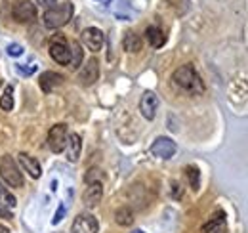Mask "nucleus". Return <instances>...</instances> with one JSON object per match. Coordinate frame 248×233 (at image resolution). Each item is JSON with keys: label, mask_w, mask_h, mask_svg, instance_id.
<instances>
[{"label": "nucleus", "mask_w": 248, "mask_h": 233, "mask_svg": "<svg viewBox=\"0 0 248 233\" xmlns=\"http://www.w3.org/2000/svg\"><path fill=\"white\" fill-rule=\"evenodd\" d=\"M172 81L176 86H180L182 90H186L189 94H202L204 92V84L201 81V77L197 75L193 65H182L174 71Z\"/></svg>", "instance_id": "nucleus-1"}, {"label": "nucleus", "mask_w": 248, "mask_h": 233, "mask_svg": "<svg viewBox=\"0 0 248 233\" xmlns=\"http://www.w3.org/2000/svg\"><path fill=\"white\" fill-rule=\"evenodd\" d=\"M73 12H75V8H73L71 2H63V4L54 6V8H48L44 12V17H42L44 19V25L48 29H60V27L67 25L71 21Z\"/></svg>", "instance_id": "nucleus-2"}, {"label": "nucleus", "mask_w": 248, "mask_h": 233, "mask_svg": "<svg viewBox=\"0 0 248 233\" xmlns=\"http://www.w3.org/2000/svg\"><path fill=\"white\" fill-rule=\"evenodd\" d=\"M0 178L10 187H23V174L19 172L14 157H10V155H4L0 159Z\"/></svg>", "instance_id": "nucleus-3"}, {"label": "nucleus", "mask_w": 248, "mask_h": 233, "mask_svg": "<svg viewBox=\"0 0 248 233\" xmlns=\"http://www.w3.org/2000/svg\"><path fill=\"white\" fill-rule=\"evenodd\" d=\"M50 56L60 65H69L71 61V46L63 34H54L50 40Z\"/></svg>", "instance_id": "nucleus-4"}, {"label": "nucleus", "mask_w": 248, "mask_h": 233, "mask_svg": "<svg viewBox=\"0 0 248 233\" xmlns=\"http://www.w3.org/2000/svg\"><path fill=\"white\" fill-rule=\"evenodd\" d=\"M67 138H69L67 126L63 122L54 124L50 128V132H48V146H50V149L54 153H62V151H65V147H67Z\"/></svg>", "instance_id": "nucleus-5"}, {"label": "nucleus", "mask_w": 248, "mask_h": 233, "mask_svg": "<svg viewBox=\"0 0 248 233\" xmlns=\"http://www.w3.org/2000/svg\"><path fill=\"white\" fill-rule=\"evenodd\" d=\"M12 16L19 23H31L32 19L36 17V6L32 4L31 0H19V2L14 4Z\"/></svg>", "instance_id": "nucleus-6"}, {"label": "nucleus", "mask_w": 248, "mask_h": 233, "mask_svg": "<svg viewBox=\"0 0 248 233\" xmlns=\"http://www.w3.org/2000/svg\"><path fill=\"white\" fill-rule=\"evenodd\" d=\"M176 144L170 140V138H166V136H160V138H156L155 142H153V146H151V153L158 157V159H172L174 155H176Z\"/></svg>", "instance_id": "nucleus-7"}, {"label": "nucleus", "mask_w": 248, "mask_h": 233, "mask_svg": "<svg viewBox=\"0 0 248 233\" xmlns=\"http://www.w3.org/2000/svg\"><path fill=\"white\" fill-rule=\"evenodd\" d=\"M97 230H99V224L95 216L86 214V212L78 214L73 222V233H97Z\"/></svg>", "instance_id": "nucleus-8"}, {"label": "nucleus", "mask_w": 248, "mask_h": 233, "mask_svg": "<svg viewBox=\"0 0 248 233\" xmlns=\"http://www.w3.org/2000/svg\"><path fill=\"white\" fill-rule=\"evenodd\" d=\"M103 40H105V36L97 27H88L82 31V42L92 52H99L103 48Z\"/></svg>", "instance_id": "nucleus-9"}, {"label": "nucleus", "mask_w": 248, "mask_h": 233, "mask_svg": "<svg viewBox=\"0 0 248 233\" xmlns=\"http://www.w3.org/2000/svg\"><path fill=\"white\" fill-rule=\"evenodd\" d=\"M158 109V98L155 92H143L141 100H140V111L147 120H153Z\"/></svg>", "instance_id": "nucleus-10"}, {"label": "nucleus", "mask_w": 248, "mask_h": 233, "mask_svg": "<svg viewBox=\"0 0 248 233\" xmlns=\"http://www.w3.org/2000/svg\"><path fill=\"white\" fill-rule=\"evenodd\" d=\"M78 79H80V83H82L84 86H92L93 83L99 79V63H97V59L92 58L86 61V65L82 67Z\"/></svg>", "instance_id": "nucleus-11"}, {"label": "nucleus", "mask_w": 248, "mask_h": 233, "mask_svg": "<svg viewBox=\"0 0 248 233\" xmlns=\"http://www.w3.org/2000/svg\"><path fill=\"white\" fill-rule=\"evenodd\" d=\"M101 197H103V185L101 183H88V187L82 193V203L88 208H93L101 203Z\"/></svg>", "instance_id": "nucleus-12"}, {"label": "nucleus", "mask_w": 248, "mask_h": 233, "mask_svg": "<svg viewBox=\"0 0 248 233\" xmlns=\"http://www.w3.org/2000/svg\"><path fill=\"white\" fill-rule=\"evenodd\" d=\"M202 233H227V222H225V214L219 210L216 212L204 226H202Z\"/></svg>", "instance_id": "nucleus-13"}, {"label": "nucleus", "mask_w": 248, "mask_h": 233, "mask_svg": "<svg viewBox=\"0 0 248 233\" xmlns=\"http://www.w3.org/2000/svg\"><path fill=\"white\" fill-rule=\"evenodd\" d=\"M17 157H19V163H21L23 170L29 172L31 178H40V176H42V168H40L38 159H34V157H31L29 153H23V151H21Z\"/></svg>", "instance_id": "nucleus-14"}, {"label": "nucleus", "mask_w": 248, "mask_h": 233, "mask_svg": "<svg viewBox=\"0 0 248 233\" xmlns=\"http://www.w3.org/2000/svg\"><path fill=\"white\" fill-rule=\"evenodd\" d=\"M80 149H82V140H80V136H78V134H69L65 151H67V159H69L71 163H77V161H78Z\"/></svg>", "instance_id": "nucleus-15"}, {"label": "nucleus", "mask_w": 248, "mask_h": 233, "mask_svg": "<svg viewBox=\"0 0 248 233\" xmlns=\"http://www.w3.org/2000/svg\"><path fill=\"white\" fill-rule=\"evenodd\" d=\"M38 83H40V88H42L44 92H52L54 88H58L63 83V75L54 73V71H46V73L40 75Z\"/></svg>", "instance_id": "nucleus-16"}, {"label": "nucleus", "mask_w": 248, "mask_h": 233, "mask_svg": "<svg viewBox=\"0 0 248 233\" xmlns=\"http://www.w3.org/2000/svg\"><path fill=\"white\" fill-rule=\"evenodd\" d=\"M145 36H147V42H149L153 48H160V46H164V42H166V34H164V31L160 29V27H147Z\"/></svg>", "instance_id": "nucleus-17"}, {"label": "nucleus", "mask_w": 248, "mask_h": 233, "mask_svg": "<svg viewBox=\"0 0 248 233\" xmlns=\"http://www.w3.org/2000/svg\"><path fill=\"white\" fill-rule=\"evenodd\" d=\"M123 46H124V50H126V52L136 54V52H140V50H141V38H140L136 33L128 31V33L124 34Z\"/></svg>", "instance_id": "nucleus-18"}, {"label": "nucleus", "mask_w": 248, "mask_h": 233, "mask_svg": "<svg viewBox=\"0 0 248 233\" xmlns=\"http://www.w3.org/2000/svg\"><path fill=\"white\" fill-rule=\"evenodd\" d=\"M115 222L123 228H128L134 224V212L128 208V206H121L117 212H115Z\"/></svg>", "instance_id": "nucleus-19"}, {"label": "nucleus", "mask_w": 248, "mask_h": 233, "mask_svg": "<svg viewBox=\"0 0 248 233\" xmlns=\"http://www.w3.org/2000/svg\"><path fill=\"white\" fill-rule=\"evenodd\" d=\"M82 65V48L78 42H71V61H69V69H78Z\"/></svg>", "instance_id": "nucleus-20"}, {"label": "nucleus", "mask_w": 248, "mask_h": 233, "mask_svg": "<svg viewBox=\"0 0 248 233\" xmlns=\"http://www.w3.org/2000/svg\"><path fill=\"white\" fill-rule=\"evenodd\" d=\"M17 204V201H16V197L8 191V187L0 182V206H6V208H14Z\"/></svg>", "instance_id": "nucleus-21"}, {"label": "nucleus", "mask_w": 248, "mask_h": 233, "mask_svg": "<svg viewBox=\"0 0 248 233\" xmlns=\"http://www.w3.org/2000/svg\"><path fill=\"white\" fill-rule=\"evenodd\" d=\"M0 107L4 111H12L14 109V88L12 86H6L2 98H0Z\"/></svg>", "instance_id": "nucleus-22"}, {"label": "nucleus", "mask_w": 248, "mask_h": 233, "mask_svg": "<svg viewBox=\"0 0 248 233\" xmlns=\"http://www.w3.org/2000/svg\"><path fill=\"white\" fill-rule=\"evenodd\" d=\"M186 176L187 180H189V185H191V189H199V185H201V174H199V168L197 166H187L186 168Z\"/></svg>", "instance_id": "nucleus-23"}, {"label": "nucleus", "mask_w": 248, "mask_h": 233, "mask_svg": "<svg viewBox=\"0 0 248 233\" xmlns=\"http://www.w3.org/2000/svg\"><path fill=\"white\" fill-rule=\"evenodd\" d=\"M101 180H103V172L99 168H92V170H88V174L84 176L86 183H101Z\"/></svg>", "instance_id": "nucleus-24"}, {"label": "nucleus", "mask_w": 248, "mask_h": 233, "mask_svg": "<svg viewBox=\"0 0 248 233\" xmlns=\"http://www.w3.org/2000/svg\"><path fill=\"white\" fill-rule=\"evenodd\" d=\"M6 50H8V54H10V56H14V58H16V56H21V54H23V48H21L19 44H10V46H8Z\"/></svg>", "instance_id": "nucleus-25"}, {"label": "nucleus", "mask_w": 248, "mask_h": 233, "mask_svg": "<svg viewBox=\"0 0 248 233\" xmlns=\"http://www.w3.org/2000/svg\"><path fill=\"white\" fill-rule=\"evenodd\" d=\"M63 216H65V206H63V204H60V206H58L56 216L52 218V224H54V226H56V224H60V222L63 220Z\"/></svg>", "instance_id": "nucleus-26"}, {"label": "nucleus", "mask_w": 248, "mask_h": 233, "mask_svg": "<svg viewBox=\"0 0 248 233\" xmlns=\"http://www.w3.org/2000/svg\"><path fill=\"white\" fill-rule=\"evenodd\" d=\"M172 195H174L176 199H182V197H184V189L180 187L178 182H172Z\"/></svg>", "instance_id": "nucleus-27"}, {"label": "nucleus", "mask_w": 248, "mask_h": 233, "mask_svg": "<svg viewBox=\"0 0 248 233\" xmlns=\"http://www.w3.org/2000/svg\"><path fill=\"white\" fill-rule=\"evenodd\" d=\"M0 218H8V220H10V218H14V216H12V212H10L6 206H0Z\"/></svg>", "instance_id": "nucleus-28"}, {"label": "nucleus", "mask_w": 248, "mask_h": 233, "mask_svg": "<svg viewBox=\"0 0 248 233\" xmlns=\"http://www.w3.org/2000/svg\"><path fill=\"white\" fill-rule=\"evenodd\" d=\"M40 6H44V8H54L56 6V0H36Z\"/></svg>", "instance_id": "nucleus-29"}, {"label": "nucleus", "mask_w": 248, "mask_h": 233, "mask_svg": "<svg viewBox=\"0 0 248 233\" xmlns=\"http://www.w3.org/2000/svg\"><path fill=\"white\" fill-rule=\"evenodd\" d=\"M0 233H10V232H8V228H6V226H0Z\"/></svg>", "instance_id": "nucleus-30"}, {"label": "nucleus", "mask_w": 248, "mask_h": 233, "mask_svg": "<svg viewBox=\"0 0 248 233\" xmlns=\"http://www.w3.org/2000/svg\"><path fill=\"white\" fill-rule=\"evenodd\" d=\"M132 233H143V232H141V230H134Z\"/></svg>", "instance_id": "nucleus-31"}, {"label": "nucleus", "mask_w": 248, "mask_h": 233, "mask_svg": "<svg viewBox=\"0 0 248 233\" xmlns=\"http://www.w3.org/2000/svg\"><path fill=\"white\" fill-rule=\"evenodd\" d=\"M99 2H111V0H99Z\"/></svg>", "instance_id": "nucleus-32"}]
</instances>
